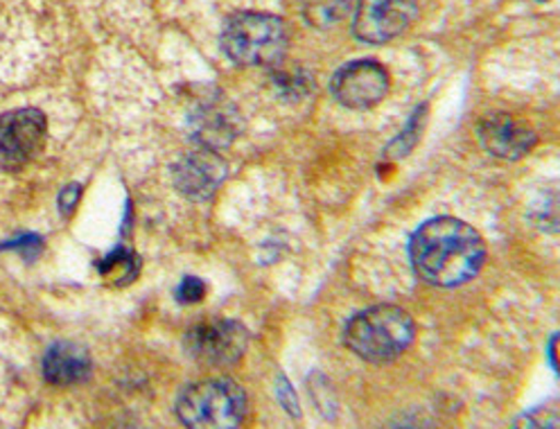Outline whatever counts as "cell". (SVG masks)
<instances>
[{
    "label": "cell",
    "instance_id": "obj_1",
    "mask_svg": "<svg viewBox=\"0 0 560 429\" xmlns=\"http://www.w3.org/2000/svg\"><path fill=\"white\" fill-rule=\"evenodd\" d=\"M409 258L413 271L425 282L436 288H459L483 267L486 244L470 224L436 218L411 235Z\"/></svg>",
    "mask_w": 560,
    "mask_h": 429
},
{
    "label": "cell",
    "instance_id": "obj_2",
    "mask_svg": "<svg viewBox=\"0 0 560 429\" xmlns=\"http://www.w3.org/2000/svg\"><path fill=\"white\" fill-rule=\"evenodd\" d=\"M416 337L413 318L396 305H375L348 321L343 344L358 357L373 364L400 357Z\"/></svg>",
    "mask_w": 560,
    "mask_h": 429
},
{
    "label": "cell",
    "instance_id": "obj_3",
    "mask_svg": "<svg viewBox=\"0 0 560 429\" xmlns=\"http://www.w3.org/2000/svg\"><path fill=\"white\" fill-rule=\"evenodd\" d=\"M220 44L240 66H276L288 50V27L267 12H235L222 27Z\"/></svg>",
    "mask_w": 560,
    "mask_h": 429
},
{
    "label": "cell",
    "instance_id": "obj_4",
    "mask_svg": "<svg viewBox=\"0 0 560 429\" xmlns=\"http://www.w3.org/2000/svg\"><path fill=\"white\" fill-rule=\"evenodd\" d=\"M177 416L186 429H240L247 416V393L226 378H210L184 389Z\"/></svg>",
    "mask_w": 560,
    "mask_h": 429
},
{
    "label": "cell",
    "instance_id": "obj_5",
    "mask_svg": "<svg viewBox=\"0 0 560 429\" xmlns=\"http://www.w3.org/2000/svg\"><path fill=\"white\" fill-rule=\"evenodd\" d=\"M184 346L199 364L231 367L247 350L249 333L237 321L206 318L188 331Z\"/></svg>",
    "mask_w": 560,
    "mask_h": 429
},
{
    "label": "cell",
    "instance_id": "obj_6",
    "mask_svg": "<svg viewBox=\"0 0 560 429\" xmlns=\"http://www.w3.org/2000/svg\"><path fill=\"white\" fill-rule=\"evenodd\" d=\"M389 86L387 68L371 59L350 61L332 78V95L348 109H371L387 97Z\"/></svg>",
    "mask_w": 560,
    "mask_h": 429
},
{
    "label": "cell",
    "instance_id": "obj_7",
    "mask_svg": "<svg viewBox=\"0 0 560 429\" xmlns=\"http://www.w3.org/2000/svg\"><path fill=\"white\" fill-rule=\"evenodd\" d=\"M416 0H360L355 10V37L366 44H387L411 25Z\"/></svg>",
    "mask_w": 560,
    "mask_h": 429
},
{
    "label": "cell",
    "instance_id": "obj_8",
    "mask_svg": "<svg viewBox=\"0 0 560 429\" xmlns=\"http://www.w3.org/2000/svg\"><path fill=\"white\" fill-rule=\"evenodd\" d=\"M46 116L39 109H16L0 118V165L19 167L37 156L46 138Z\"/></svg>",
    "mask_w": 560,
    "mask_h": 429
},
{
    "label": "cell",
    "instance_id": "obj_9",
    "mask_svg": "<svg viewBox=\"0 0 560 429\" xmlns=\"http://www.w3.org/2000/svg\"><path fill=\"white\" fill-rule=\"evenodd\" d=\"M172 178L177 190L188 199H208L226 178V163L215 150L199 148L174 163Z\"/></svg>",
    "mask_w": 560,
    "mask_h": 429
},
{
    "label": "cell",
    "instance_id": "obj_10",
    "mask_svg": "<svg viewBox=\"0 0 560 429\" xmlns=\"http://www.w3.org/2000/svg\"><path fill=\"white\" fill-rule=\"evenodd\" d=\"M190 129L192 136L201 142V148L218 150L237 134V114L229 102H224L218 93L201 95L190 112Z\"/></svg>",
    "mask_w": 560,
    "mask_h": 429
},
{
    "label": "cell",
    "instance_id": "obj_11",
    "mask_svg": "<svg viewBox=\"0 0 560 429\" xmlns=\"http://www.w3.org/2000/svg\"><path fill=\"white\" fill-rule=\"evenodd\" d=\"M479 140L488 154L517 161L536 146V134L527 123L509 114H493L479 123Z\"/></svg>",
    "mask_w": 560,
    "mask_h": 429
},
{
    "label": "cell",
    "instance_id": "obj_12",
    "mask_svg": "<svg viewBox=\"0 0 560 429\" xmlns=\"http://www.w3.org/2000/svg\"><path fill=\"white\" fill-rule=\"evenodd\" d=\"M91 355L73 341H57L44 355V378L55 386H73L91 375Z\"/></svg>",
    "mask_w": 560,
    "mask_h": 429
},
{
    "label": "cell",
    "instance_id": "obj_13",
    "mask_svg": "<svg viewBox=\"0 0 560 429\" xmlns=\"http://www.w3.org/2000/svg\"><path fill=\"white\" fill-rule=\"evenodd\" d=\"M353 0H305V21L319 30H328L348 16Z\"/></svg>",
    "mask_w": 560,
    "mask_h": 429
},
{
    "label": "cell",
    "instance_id": "obj_14",
    "mask_svg": "<svg viewBox=\"0 0 560 429\" xmlns=\"http://www.w3.org/2000/svg\"><path fill=\"white\" fill-rule=\"evenodd\" d=\"M271 84L273 89L288 97V100H299L305 97L312 91V78L305 68L301 66H290V68H273L271 73Z\"/></svg>",
    "mask_w": 560,
    "mask_h": 429
},
{
    "label": "cell",
    "instance_id": "obj_15",
    "mask_svg": "<svg viewBox=\"0 0 560 429\" xmlns=\"http://www.w3.org/2000/svg\"><path fill=\"white\" fill-rule=\"evenodd\" d=\"M138 258L129 252V248H116L114 254H109L100 263V274L107 276L114 285H125L131 282L138 274Z\"/></svg>",
    "mask_w": 560,
    "mask_h": 429
},
{
    "label": "cell",
    "instance_id": "obj_16",
    "mask_svg": "<svg viewBox=\"0 0 560 429\" xmlns=\"http://www.w3.org/2000/svg\"><path fill=\"white\" fill-rule=\"evenodd\" d=\"M558 407L545 405L538 409H532L515 418V422L509 429H558Z\"/></svg>",
    "mask_w": 560,
    "mask_h": 429
},
{
    "label": "cell",
    "instance_id": "obj_17",
    "mask_svg": "<svg viewBox=\"0 0 560 429\" xmlns=\"http://www.w3.org/2000/svg\"><path fill=\"white\" fill-rule=\"evenodd\" d=\"M203 292H206V288H203V282L199 280V278H192V276H188L182 285H179V290H177V299L182 301V303H197V301H201L203 299Z\"/></svg>",
    "mask_w": 560,
    "mask_h": 429
},
{
    "label": "cell",
    "instance_id": "obj_18",
    "mask_svg": "<svg viewBox=\"0 0 560 429\" xmlns=\"http://www.w3.org/2000/svg\"><path fill=\"white\" fill-rule=\"evenodd\" d=\"M3 248H16L21 254H30V256H39V248H42V240L34 237V235H21L10 240L8 244H3Z\"/></svg>",
    "mask_w": 560,
    "mask_h": 429
},
{
    "label": "cell",
    "instance_id": "obj_19",
    "mask_svg": "<svg viewBox=\"0 0 560 429\" xmlns=\"http://www.w3.org/2000/svg\"><path fill=\"white\" fill-rule=\"evenodd\" d=\"M278 398H280V403H283V407L288 411H292V416H299V403L294 398V391H292V386L283 378L278 380Z\"/></svg>",
    "mask_w": 560,
    "mask_h": 429
},
{
    "label": "cell",
    "instance_id": "obj_20",
    "mask_svg": "<svg viewBox=\"0 0 560 429\" xmlns=\"http://www.w3.org/2000/svg\"><path fill=\"white\" fill-rule=\"evenodd\" d=\"M80 195H82V188L75 184V186H68L63 193H61V197H59V208H61V212H70L75 208V204H78V199H80Z\"/></svg>",
    "mask_w": 560,
    "mask_h": 429
},
{
    "label": "cell",
    "instance_id": "obj_21",
    "mask_svg": "<svg viewBox=\"0 0 560 429\" xmlns=\"http://www.w3.org/2000/svg\"><path fill=\"white\" fill-rule=\"evenodd\" d=\"M389 429H432V427L418 418H400Z\"/></svg>",
    "mask_w": 560,
    "mask_h": 429
}]
</instances>
